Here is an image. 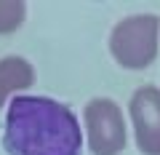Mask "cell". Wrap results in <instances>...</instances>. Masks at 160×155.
<instances>
[{
    "instance_id": "cell-3",
    "label": "cell",
    "mask_w": 160,
    "mask_h": 155,
    "mask_svg": "<svg viewBox=\"0 0 160 155\" xmlns=\"http://www.w3.org/2000/svg\"><path fill=\"white\" fill-rule=\"evenodd\" d=\"M86 131L93 155H118L126 147V121L118 102L96 96L86 104Z\"/></svg>"
},
{
    "instance_id": "cell-6",
    "label": "cell",
    "mask_w": 160,
    "mask_h": 155,
    "mask_svg": "<svg viewBox=\"0 0 160 155\" xmlns=\"http://www.w3.org/2000/svg\"><path fill=\"white\" fill-rule=\"evenodd\" d=\"M27 6L22 0H0V35L13 32V29L22 27Z\"/></svg>"
},
{
    "instance_id": "cell-5",
    "label": "cell",
    "mask_w": 160,
    "mask_h": 155,
    "mask_svg": "<svg viewBox=\"0 0 160 155\" xmlns=\"http://www.w3.org/2000/svg\"><path fill=\"white\" fill-rule=\"evenodd\" d=\"M35 80L32 64L22 56H6L0 59V107L13 96V94L29 88Z\"/></svg>"
},
{
    "instance_id": "cell-1",
    "label": "cell",
    "mask_w": 160,
    "mask_h": 155,
    "mask_svg": "<svg viewBox=\"0 0 160 155\" xmlns=\"http://www.w3.org/2000/svg\"><path fill=\"white\" fill-rule=\"evenodd\" d=\"M8 155H80L83 131L67 104L48 96H16L6 112Z\"/></svg>"
},
{
    "instance_id": "cell-2",
    "label": "cell",
    "mask_w": 160,
    "mask_h": 155,
    "mask_svg": "<svg viewBox=\"0 0 160 155\" xmlns=\"http://www.w3.org/2000/svg\"><path fill=\"white\" fill-rule=\"evenodd\" d=\"M160 19L155 13H136L115 24L109 35V51L126 70H144L158 56Z\"/></svg>"
},
{
    "instance_id": "cell-4",
    "label": "cell",
    "mask_w": 160,
    "mask_h": 155,
    "mask_svg": "<svg viewBox=\"0 0 160 155\" xmlns=\"http://www.w3.org/2000/svg\"><path fill=\"white\" fill-rule=\"evenodd\" d=\"M131 121L136 147L144 155H160V91L144 86L131 96Z\"/></svg>"
}]
</instances>
